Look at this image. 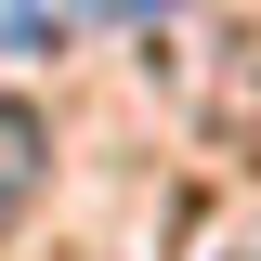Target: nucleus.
Wrapping results in <instances>:
<instances>
[{"label":"nucleus","mask_w":261,"mask_h":261,"mask_svg":"<svg viewBox=\"0 0 261 261\" xmlns=\"http://www.w3.org/2000/svg\"><path fill=\"white\" fill-rule=\"evenodd\" d=\"M183 261H261V222L248 209H209V222L183 235Z\"/></svg>","instance_id":"2"},{"label":"nucleus","mask_w":261,"mask_h":261,"mask_svg":"<svg viewBox=\"0 0 261 261\" xmlns=\"http://www.w3.org/2000/svg\"><path fill=\"white\" fill-rule=\"evenodd\" d=\"M39 170H53V130H39L27 105L0 92V222H13V209H27V196H39Z\"/></svg>","instance_id":"1"},{"label":"nucleus","mask_w":261,"mask_h":261,"mask_svg":"<svg viewBox=\"0 0 261 261\" xmlns=\"http://www.w3.org/2000/svg\"><path fill=\"white\" fill-rule=\"evenodd\" d=\"M92 13H170V0H92Z\"/></svg>","instance_id":"3"}]
</instances>
